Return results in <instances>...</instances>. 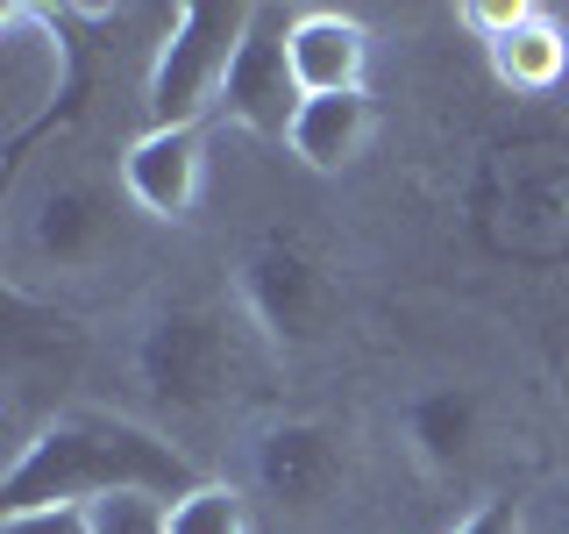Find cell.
Segmentation results:
<instances>
[{
  "mask_svg": "<svg viewBox=\"0 0 569 534\" xmlns=\"http://www.w3.org/2000/svg\"><path fill=\"white\" fill-rule=\"evenodd\" d=\"M200 485L192 456L171 427L107 414V406H64L36 435H22L8 477H0V521L43 506H107V498H178Z\"/></svg>",
  "mask_w": 569,
  "mask_h": 534,
  "instance_id": "obj_1",
  "label": "cell"
},
{
  "mask_svg": "<svg viewBox=\"0 0 569 534\" xmlns=\"http://www.w3.org/2000/svg\"><path fill=\"white\" fill-rule=\"evenodd\" d=\"M249 378L242 328L221 307H164L136 335V385L171 421H213Z\"/></svg>",
  "mask_w": 569,
  "mask_h": 534,
  "instance_id": "obj_2",
  "label": "cell"
},
{
  "mask_svg": "<svg viewBox=\"0 0 569 534\" xmlns=\"http://www.w3.org/2000/svg\"><path fill=\"white\" fill-rule=\"evenodd\" d=\"M249 22H257V0H228V8L221 0H186L171 14L164 43L150 58V79H142L150 129H207V115H221Z\"/></svg>",
  "mask_w": 569,
  "mask_h": 534,
  "instance_id": "obj_3",
  "label": "cell"
},
{
  "mask_svg": "<svg viewBox=\"0 0 569 534\" xmlns=\"http://www.w3.org/2000/svg\"><path fill=\"white\" fill-rule=\"evenodd\" d=\"M236 293H242V314L257 320L271 343H284V349L320 343L328 320H335V307H342L328 264H320L307 243H292V236L249 243L242 249V271H236Z\"/></svg>",
  "mask_w": 569,
  "mask_h": 534,
  "instance_id": "obj_4",
  "label": "cell"
},
{
  "mask_svg": "<svg viewBox=\"0 0 569 534\" xmlns=\"http://www.w3.org/2000/svg\"><path fill=\"white\" fill-rule=\"evenodd\" d=\"M71 86V43L64 22L36 0H14L0 8V142L22 150V142L58 115Z\"/></svg>",
  "mask_w": 569,
  "mask_h": 534,
  "instance_id": "obj_5",
  "label": "cell"
},
{
  "mask_svg": "<svg viewBox=\"0 0 569 534\" xmlns=\"http://www.w3.org/2000/svg\"><path fill=\"white\" fill-rule=\"evenodd\" d=\"M249 477L278 513H313L349 485V435L335 421H271L249 442Z\"/></svg>",
  "mask_w": 569,
  "mask_h": 534,
  "instance_id": "obj_6",
  "label": "cell"
},
{
  "mask_svg": "<svg viewBox=\"0 0 569 534\" xmlns=\"http://www.w3.org/2000/svg\"><path fill=\"white\" fill-rule=\"evenodd\" d=\"M462 22L485 36L491 79L512 93H556L569 79V14L533 8V0H470Z\"/></svg>",
  "mask_w": 569,
  "mask_h": 534,
  "instance_id": "obj_7",
  "label": "cell"
},
{
  "mask_svg": "<svg viewBox=\"0 0 569 534\" xmlns=\"http://www.w3.org/2000/svg\"><path fill=\"white\" fill-rule=\"evenodd\" d=\"M284 29H292V14L271 8V0H257V22H249L242 50H236V71H228V93H221V121H236L242 136H271L284 142L299 121V93L292 79V58H284Z\"/></svg>",
  "mask_w": 569,
  "mask_h": 534,
  "instance_id": "obj_8",
  "label": "cell"
},
{
  "mask_svg": "<svg viewBox=\"0 0 569 534\" xmlns=\"http://www.w3.org/2000/svg\"><path fill=\"white\" fill-rule=\"evenodd\" d=\"M121 200L150 221H192L207 200V129H142L121 150Z\"/></svg>",
  "mask_w": 569,
  "mask_h": 534,
  "instance_id": "obj_9",
  "label": "cell"
},
{
  "mask_svg": "<svg viewBox=\"0 0 569 534\" xmlns=\"http://www.w3.org/2000/svg\"><path fill=\"white\" fill-rule=\"evenodd\" d=\"M114 228H121L114 192L100 178H79V171L43 186L29 207V249L50 271H93L107 249H114Z\"/></svg>",
  "mask_w": 569,
  "mask_h": 534,
  "instance_id": "obj_10",
  "label": "cell"
},
{
  "mask_svg": "<svg viewBox=\"0 0 569 534\" xmlns=\"http://www.w3.org/2000/svg\"><path fill=\"white\" fill-rule=\"evenodd\" d=\"M284 58H292L299 93H363L370 71V29L342 8H292L284 29Z\"/></svg>",
  "mask_w": 569,
  "mask_h": 534,
  "instance_id": "obj_11",
  "label": "cell"
},
{
  "mask_svg": "<svg viewBox=\"0 0 569 534\" xmlns=\"http://www.w3.org/2000/svg\"><path fill=\"white\" fill-rule=\"evenodd\" d=\"M370 136H378V100H370V86L363 93H313L307 107H299L284 150H292L307 171L335 178V171H349L356 157L370 150Z\"/></svg>",
  "mask_w": 569,
  "mask_h": 534,
  "instance_id": "obj_12",
  "label": "cell"
},
{
  "mask_svg": "<svg viewBox=\"0 0 569 534\" xmlns=\"http://www.w3.org/2000/svg\"><path fill=\"white\" fill-rule=\"evenodd\" d=\"M406 442L427 471H462L485 449V399L470 385H427L406 399Z\"/></svg>",
  "mask_w": 569,
  "mask_h": 534,
  "instance_id": "obj_13",
  "label": "cell"
},
{
  "mask_svg": "<svg viewBox=\"0 0 569 534\" xmlns=\"http://www.w3.org/2000/svg\"><path fill=\"white\" fill-rule=\"evenodd\" d=\"M164 534H249V498L228 477H200L164 506Z\"/></svg>",
  "mask_w": 569,
  "mask_h": 534,
  "instance_id": "obj_14",
  "label": "cell"
},
{
  "mask_svg": "<svg viewBox=\"0 0 569 534\" xmlns=\"http://www.w3.org/2000/svg\"><path fill=\"white\" fill-rule=\"evenodd\" d=\"M449 534H533V513H527V498L491 492V498H477V506L462 513Z\"/></svg>",
  "mask_w": 569,
  "mask_h": 534,
  "instance_id": "obj_15",
  "label": "cell"
},
{
  "mask_svg": "<svg viewBox=\"0 0 569 534\" xmlns=\"http://www.w3.org/2000/svg\"><path fill=\"white\" fill-rule=\"evenodd\" d=\"M164 506L171 498H107V506H93V527L100 534H164Z\"/></svg>",
  "mask_w": 569,
  "mask_h": 534,
  "instance_id": "obj_16",
  "label": "cell"
},
{
  "mask_svg": "<svg viewBox=\"0 0 569 534\" xmlns=\"http://www.w3.org/2000/svg\"><path fill=\"white\" fill-rule=\"evenodd\" d=\"M0 534H100L93 506H43V513H8Z\"/></svg>",
  "mask_w": 569,
  "mask_h": 534,
  "instance_id": "obj_17",
  "label": "cell"
},
{
  "mask_svg": "<svg viewBox=\"0 0 569 534\" xmlns=\"http://www.w3.org/2000/svg\"><path fill=\"white\" fill-rule=\"evenodd\" d=\"M548 527H556V534H569V485H556V492H548Z\"/></svg>",
  "mask_w": 569,
  "mask_h": 534,
  "instance_id": "obj_18",
  "label": "cell"
}]
</instances>
